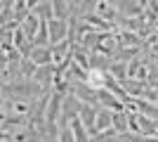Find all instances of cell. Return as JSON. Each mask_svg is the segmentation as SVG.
I'll return each instance as SVG.
<instances>
[{"label": "cell", "instance_id": "obj_12", "mask_svg": "<svg viewBox=\"0 0 158 142\" xmlns=\"http://www.w3.org/2000/svg\"><path fill=\"white\" fill-rule=\"evenodd\" d=\"M7 140H12V135L7 130H0V142H7Z\"/></svg>", "mask_w": 158, "mask_h": 142}, {"label": "cell", "instance_id": "obj_6", "mask_svg": "<svg viewBox=\"0 0 158 142\" xmlns=\"http://www.w3.org/2000/svg\"><path fill=\"white\" fill-rule=\"evenodd\" d=\"M31 62L35 64V67H47V64H52V54H50V50H43V47H35L31 54Z\"/></svg>", "mask_w": 158, "mask_h": 142}, {"label": "cell", "instance_id": "obj_9", "mask_svg": "<svg viewBox=\"0 0 158 142\" xmlns=\"http://www.w3.org/2000/svg\"><path fill=\"white\" fill-rule=\"evenodd\" d=\"M12 111L19 114V116L28 114V102H12Z\"/></svg>", "mask_w": 158, "mask_h": 142}, {"label": "cell", "instance_id": "obj_8", "mask_svg": "<svg viewBox=\"0 0 158 142\" xmlns=\"http://www.w3.org/2000/svg\"><path fill=\"white\" fill-rule=\"evenodd\" d=\"M83 19H85V21H90V24H94V26H99V28H109V26H111V24H106L104 19H99L97 14H85Z\"/></svg>", "mask_w": 158, "mask_h": 142}, {"label": "cell", "instance_id": "obj_4", "mask_svg": "<svg viewBox=\"0 0 158 142\" xmlns=\"http://www.w3.org/2000/svg\"><path fill=\"white\" fill-rule=\"evenodd\" d=\"M69 128H71V133H73V137H76V142H87L85 126H83V121H80L78 116H71V118H69Z\"/></svg>", "mask_w": 158, "mask_h": 142}, {"label": "cell", "instance_id": "obj_3", "mask_svg": "<svg viewBox=\"0 0 158 142\" xmlns=\"http://www.w3.org/2000/svg\"><path fill=\"white\" fill-rule=\"evenodd\" d=\"M47 31H50V43H54V45H57L59 41H64L66 36H69V24H66L64 19H59V21H50Z\"/></svg>", "mask_w": 158, "mask_h": 142}, {"label": "cell", "instance_id": "obj_11", "mask_svg": "<svg viewBox=\"0 0 158 142\" xmlns=\"http://www.w3.org/2000/svg\"><path fill=\"white\" fill-rule=\"evenodd\" d=\"M59 142H76V137H73L71 128H64V130L59 133Z\"/></svg>", "mask_w": 158, "mask_h": 142}, {"label": "cell", "instance_id": "obj_1", "mask_svg": "<svg viewBox=\"0 0 158 142\" xmlns=\"http://www.w3.org/2000/svg\"><path fill=\"white\" fill-rule=\"evenodd\" d=\"M61 102H64V95L61 93H54L52 97H50V104H47V111H45V116H47V135L50 137H54V133H57V116L61 114Z\"/></svg>", "mask_w": 158, "mask_h": 142}, {"label": "cell", "instance_id": "obj_7", "mask_svg": "<svg viewBox=\"0 0 158 142\" xmlns=\"http://www.w3.org/2000/svg\"><path fill=\"white\" fill-rule=\"evenodd\" d=\"M52 2V7H54V17L57 19H64L66 17V2L64 0H50Z\"/></svg>", "mask_w": 158, "mask_h": 142}, {"label": "cell", "instance_id": "obj_5", "mask_svg": "<svg viewBox=\"0 0 158 142\" xmlns=\"http://www.w3.org/2000/svg\"><path fill=\"white\" fill-rule=\"evenodd\" d=\"M104 111H97V118H94V133L109 128V123H113V111H109L106 107H102Z\"/></svg>", "mask_w": 158, "mask_h": 142}, {"label": "cell", "instance_id": "obj_2", "mask_svg": "<svg viewBox=\"0 0 158 142\" xmlns=\"http://www.w3.org/2000/svg\"><path fill=\"white\" fill-rule=\"evenodd\" d=\"M83 81H85V85H87L90 90H97V93H99V90H106V85H109V81H111V78L106 76V71L92 67L90 71H87V76L83 78Z\"/></svg>", "mask_w": 158, "mask_h": 142}, {"label": "cell", "instance_id": "obj_10", "mask_svg": "<svg viewBox=\"0 0 158 142\" xmlns=\"http://www.w3.org/2000/svg\"><path fill=\"white\" fill-rule=\"evenodd\" d=\"M113 126H116V130H125V116L120 114V111L113 116Z\"/></svg>", "mask_w": 158, "mask_h": 142}]
</instances>
